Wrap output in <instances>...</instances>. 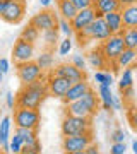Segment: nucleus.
I'll list each match as a JSON object with an SVG mask.
<instances>
[{
  "mask_svg": "<svg viewBox=\"0 0 137 154\" xmlns=\"http://www.w3.org/2000/svg\"><path fill=\"white\" fill-rule=\"evenodd\" d=\"M94 19H96V9H94L93 5H91V7H86V9H81V11L76 14V17L70 21L74 33H77V31H82L84 28H88L89 24H93Z\"/></svg>",
  "mask_w": 137,
  "mask_h": 154,
  "instance_id": "obj_13",
  "label": "nucleus"
},
{
  "mask_svg": "<svg viewBox=\"0 0 137 154\" xmlns=\"http://www.w3.org/2000/svg\"><path fill=\"white\" fill-rule=\"evenodd\" d=\"M16 132L22 137L26 147H29L34 152H41V142L38 140V132L34 128H21V127H16Z\"/></svg>",
  "mask_w": 137,
  "mask_h": 154,
  "instance_id": "obj_15",
  "label": "nucleus"
},
{
  "mask_svg": "<svg viewBox=\"0 0 137 154\" xmlns=\"http://www.w3.org/2000/svg\"><path fill=\"white\" fill-rule=\"evenodd\" d=\"M132 86H134V69L127 67V69H123L120 79H118V89L123 91V89L132 88Z\"/></svg>",
  "mask_w": 137,
  "mask_h": 154,
  "instance_id": "obj_29",
  "label": "nucleus"
},
{
  "mask_svg": "<svg viewBox=\"0 0 137 154\" xmlns=\"http://www.w3.org/2000/svg\"><path fill=\"white\" fill-rule=\"evenodd\" d=\"M120 14L122 21H123V28H137V4L122 7Z\"/></svg>",
  "mask_w": 137,
  "mask_h": 154,
  "instance_id": "obj_20",
  "label": "nucleus"
},
{
  "mask_svg": "<svg viewBox=\"0 0 137 154\" xmlns=\"http://www.w3.org/2000/svg\"><path fill=\"white\" fill-rule=\"evenodd\" d=\"M9 147H11V152L12 154H22V149H24V140L19 134H14V137H11V144H9Z\"/></svg>",
  "mask_w": 137,
  "mask_h": 154,
  "instance_id": "obj_31",
  "label": "nucleus"
},
{
  "mask_svg": "<svg viewBox=\"0 0 137 154\" xmlns=\"http://www.w3.org/2000/svg\"><path fill=\"white\" fill-rule=\"evenodd\" d=\"M99 48L103 51V55L106 57V60L113 62V60H117V58L122 55V51L125 50V43H123L122 34H111L108 39H104L103 43H99Z\"/></svg>",
  "mask_w": 137,
  "mask_h": 154,
  "instance_id": "obj_7",
  "label": "nucleus"
},
{
  "mask_svg": "<svg viewBox=\"0 0 137 154\" xmlns=\"http://www.w3.org/2000/svg\"><path fill=\"white\" fill-rule=\"evenodd\" d=\"M46 84H48V93L55 98L62 99L64 96L67 94V91L70 89V86L74 82H70L69 79L65 77H60V75H53L48 72V77H46Z\"/></svg>",
  "mask_w": 137,
  "mask_h": 154,
  "instance_id": "obj_11",
  "label": "nucleus"
},
{
  "mask_svg": "<svg viewBox=\"0 0 137 154\" xmlns=\"http://www.w3.org/2000/svg\"><path fill=\"white\" fill-rule=\"evenodd\" d=\"M86 154H101L99 152V149H98V146H96V144H91V146H89L88 149H86Z\"/></svg>",
  "mask_w": 137,
  "mask_h": 154,
  "instance_id": "obj_43",
  "label": "nucleus"
},
{
  "mask_svg": "<svg viewBox=\"0 0 137 154\" xmlns=\"http://www.w3.org/2000/svg\"><path fill=\"white\" fill-rule=\"evenodd\" d=\"M94 81L99 84H103V86H111V84L115 82L113 81V74L108 70H96L94 72Z\"/></svg>",
  "mask_w": 137,
  "mask_h": 154,
  "instance_id": "obj_30",
  "label": "nucleus"
},
{
  "mask_svg": "<svg viewBox=\"0 0 137 154\" xmlns=\"http://www.w3.org/2000/svg\"><path fill=\"white\" fill-rule=\"evenodd\" d=\"M93 7L96 9V17H103L104 14L122 11V4L118 0H96Z\"/></svg>",
  "mask_w": 137,
  "mask_h": 154,
  "instance_id": "obj_18",
  "label": "nucleus"
},
{
  "mask_svg": "<svg viewBox=\"0 0 137 154\" xmlns=\"http://www.w3.org/2000/svg\"><path fill=\"white\" fill-rule=\"evenodd\" d=\"M27 154H39V152H34V151H31V152H27Z\"/></svg>",
  "mask_w": 137,
  "mask_h": 154,
  "instance_id": "obj_50",
  "label": "nucleus"
},
{
  "mask_svg": "<svg viewBox=\"0 0 137 154\" xmlns=\"http://www.w3.org/2000/svg\"><path fill=\"white\" fill-rule=\"evenodd\" d=\"M74 154H86V151H81V152H74Z\"/></svg>",
  "mask_w": 137,
  "mask_h": 154,
  "instance_id": "obj_49",
  "label": "nucleus"
},
{
  "mask_svg": "<svg viewBox=\"0 0 137 154\" xmlns=\"http://www.w3.org/2000/svg\"><path fill=\"white\" fill-rule=\"evenodd\" d=\"M58 34H60V29L58 28H53V29H46V31H43L41 33V39L45 41V45H46V48H53L55 45L58 43Z\"/></svg>",
  "mask_w": 137,
  "mask_h": 154,
  "instance_id": "obj_28",
  "label": "nucleus"
},
{
  "mask_svg": "<svg viewBox=\"0 0 137 154\" xmlns=\"http://www.w3.org/2000/svg\"><path fill=\"white\" fill-rule=\"evenodd\" d=\"M132 151H134V154H137V139L132 142Z\"/></svg>",
  "mask_w": 137,
  "mask_h": 154,
  "instance_id": "obj_47",
  "label": "nucleus"
},
{
  "mask_svg": "<svg viewBox=\"0 0 137 154\" xmlns=\"http://www.w3.org/2000/svg\"><path fill=\"white\" fill-rule=\"evenodd\" d=\"M127 118H129L130 127L137 132V108H130V110L127 111Z\"/></svg>",
  "mask_w": 137,
  "mask_h": 154,
  "instance_id": "obj_36",
  "label": "nucleus"
},
{
  "mask_svg": "<svg viewBox=\"0 0 137 154\" xmlns=\"http://www.w3.org/2000/svg\"><path fill=\"white\" fill-rule=\"evenodd\" d=\"M16 65H17V69H16L17 79H19V82L22 86L34 82V81H38V79H41L45 75V72L36 63V60H29V62H24V63H16Z\"/></svg>",
  "mask_w": 137,
  "mask_h": 154,
  "instance_id": "obj_5",
  "label": "nucleus"
},
{
  "mask_svg": "<svg viewBox=\"0 0 137 154\" xmlns=\"http://www.w3.org/2000/svg\"><path fill=\"white\" fill-rule=\"evenodd\" d=\"M39 36H41V31H39L38 28H34L33 24H27L26 28H22L21 31V36L19 38L24 39V41H27V43H36L39 39Z\"/></svg>",
  "mask_w": 137,
  "mask_h": 154,
  "instance_id": "obj_26",
  "label": "nucleus"
},
{
  "mask_svg": "<svg viewBox=\"0 0 137 154\" xmlns=\"http://www.w3.org/2000/svg\"><path fill=\"white\" fill-rule=\"evenodd\" d=\"M62 137L69 135H79V134H89L93 132V120L84 118V116H74V115H64L60 123Z\"/></svg>",
  "mask_w": 137,
  "mask_h": 154,
  "instance_id": "obj_3",
  "label": "nucleus"
},
{
  "mask_svg": "<svg viewBox=\"0 0 137 154\" xmlns=\"http://www.w3.org/2000/svg\"><path fill=\"white\" fill-rule=\"evenodd\" d=\"M120 93H122V99H123V103H130L132 99H134V96H135V93H134V86H132V88L123 89V91H120Z\"/></svg>",
  "mask_w": 137,
  "mask_h": 154,
  "instance_id": "obj_38",
  "label": "nucleus"
},
{
  "mask_svg": "<svg viewBox=\"0 0 137 154\" xmlns=\"http://www.w3.org/2000/svg\"><path fill=\"white\" fill-rule=\"evenodd\" d=\"M0 70L4 72L5 75L11 72V62L7 60V58H0Z\"/></svg>",
  "mask_w": 137,
  "mask_h": 154,
  "instance_id": "obj_42",
  "label": "nucleus"
},
{
  "mask_svg": "<svg viewBox=\"0 0 137 154\" xmlns=\"http://www.w3.org/2000/svg\"><path fill=\"white\" fill-rule=\"evenodd\" d=\"M122 4V7H125V5H134V4H137V0H118Z\"/></svg>",
  "mask_w": 137,
  "mask_h": 154,
  "instance_id": "obj_45",
  "label": "nucleus"
},
{
  "mask_svg": "<svg viewBox=\"0 0 137 154\" xmlns=\"http://www.w3.org/2000/svg\"><path fill=\"white\" fill-rule=\"evenodd\" d=\"M4 77H5V74H4V72L0 70V84L4 82Z\"/></svg>",
  "mask_w": 137,
  "mask_h": 154,
  "instance_id": "obj_48",
  "label": "nucleus"
},
{
  "mask_svg": "<svg viewBox=\"0 0 137 154\" xmlns=\"http://www.w3.org/2000/svg\"><path fill=\"white\" fill-rule=\"evenodd\" d=\"M91 2H93V4H94V2H96V0H91Z\"/></svg>",
  "mask_w": 137,
  "mask_h": 154,
  "instance_id": "obj_53",
  "label": "nucleus"
},
{
  "mask_svg": "<svg viewBox=\"0 0 137 154\" xmlns=\"http://www.w3.org/2000/svg\"><path fill=\"white\" fill-rule=\"evenodd\" d=\"M125 151H127L125 142L111 144V147H110V154H125Z\"/></svg>",
  "mask_w": 137,
  "mask_h": 154,
  "instance_id": "obj_37",
  "label": "nucleus"
},
{
  "mask_svg": "<svg viewBox=\"0 0 137 154\" xmlns=\"http://www.w3.org/2000/svg\"><path fill=\"white\" fill-rule=\"evenodd\" d=\"M14 125L21 127V128H34L38 130L39 123H41V115L39 110H29V108H19L17 106L14 110Z\"/></svg>",
  "mask_w": 137,
  "mask_h": 154,
  "instance_id": "obj_4",
  "label": "nucleus"
},
{
  "mask_svg": "<svg viewBox=\"0 0 137 154\" xmlns=\"http://www.w3.org/2000/svg\"><path fill=\"white\" fill-rule=\"evenodd\" d=\"M86 60H88V63L93 67V69H98V70H106V67H108V63H110V62L106 60V57L103 55V51H101L99 46L89 50L88 55H86Z\"/></svg>",
  "mask_w": 137,
  "mask_h": 154,
  "instance_id": "obj_17",
  "label": "nucleus"
},
{
  "mask_svg": "<svg viewBox=\"0 0 137 154\" xmlns=\"http://www.w3.org/2000/svg\"><path fill=\"white\" fill-rule=\"evenodd\" d=\"M103 19L106 21V24H108L110 31H111V34H122L123 33V21H122V14L120 11L118 12H110V14H104Z\"/></svg>",
  "mask_w": 137,
  "mask_h": 154,
  "instance_id": "obj_19",
  "label": "nucleus"
},
{
  "mask_svg": "<svg viewBox=\"0 0 137 154\" xmlns=\"http://www.w3.org/2000/svg\"><path fill=\"white\" fill-rule=\"evenodd\" d=\"M122 38H123L125 48L137 50V28H125L122 33Z\"/></svg>",
  "mask_w": 137,
  "mask_h": 154,
  "instance_id": "obj_27",
  "label": "nucleus"
},
{
  "mask_svg": "<svg viewBox=\"0 0 137 154\" xmlns=\"http://www.w3.org/2000/svg\"><path fill=\"white\" fill-rule=\"evenodd\" d=\"M70 2L77 7V9H79V11H81V9H86V7H91V5H93V2H91V0H70Z\"/></svg>",
  "mask_w": 137,
  "mask_h": 154,
  "instance_id": "obj_41",
  "label": "nucleus"
},
{
  "mask_svg": "<svg viewBox=\"0 0 137 154\" xmlns=\"http://www.w3.org/2000/svg\"><path fill=\"white\" fill-rule=\"evenodd\" d=\"M110 140L111 144H117V142H125V132L122 128H115L113 132L110 134Z\"/></svg>",
  "mask_w": 137,
  "mask_h": 154,
  "instance_id": "obj_35",
  "label": "nucleus"
},
{
  "mask_svg": "<svg viewBox=\"0 0 137 154\" xmlns=\"http://www.w3.org/2000/svg\"><path fill=\"white\" fill-rule=\"evenodd\" d=\"M51 4H53V0H39V5H41V9H50V7H51Z\"/></svg>",
  "mask_w": 137,
  "mask_h": 154,
  "instance_id": "obj_44",
  "label": "nucleus"
},
{
  "mask_svg": "<svg viewBox=\"0 0 137 154\" xmlns=\"http://www.w3.org/2000/svg\"><path fill=\"white\" fill-rule=\"evenodd\" d=\"M50 74L65 77V79H69L70 82L86 81V70H81V69H77V67L72 65V63H60V65H57L55 69H51Z\"/></svg>",
  "mask_w": 137,
  "mask_h": 154,
  "instance_id": "obj_12",
  "label": "nucleus"
},
{
  "mask_svg": "<svg viewBox=\"0 0 137 154\" xmlns=\"http://www.w3.org/2000/svg\"><path fill=\"white\" fill-rule=\"evenodd\" d=\"M64 154H70V152H64Z\"/></svg>",
  "mask_w": 137,
  "mask_h": 154,
  "instance_id": "obj_54",
  "label": "nucleus"
},
{
  "mask_svg": "<svg viewBox=\"0 0 137 154\" xmlns=\"http://www.w3.org/2000/svg\"><path fill=\"white\" fill-rule=\"evenodd\" d=\"M7 4H9V0H0V14H4Z\"/></svg>",
  "mask_w": 137,
  "mask_h": 154,
  "instance_id": "obj_46",
  "label": "nucleus"
},
{
  "mask_svg": "<svg viewBox=\"0 0 137 154\" xmlns=\"http://www.w3.org/2000/svg\"><path fill=\"white\" fill-rule=\"evenodd\" d=\"M58 29H60V33L64 34V36H69V38H72V34L74 33V29H72V24L70 21H67V19H58Z\"/></svg>",
  "mask_w": 137,
  "mask_h": 154,
  "instance_id": "obj_33",
  "label": "nucleus"
},
{
  "mask_svg": "<svg viewBox=\"0 0 137 154\" xmlns=\"http://www.w3.org/2000/svg\"><path fill=\"white\" fill-rule=\"evenodd\" d=\"M34 60H36V63L41 67V70H43L45 74H46V72H51V69H53V65H55V55L50 48H46L45 51H41L39 55H36Z\"/></svg>",
  "mask_w": 137,
  "mask_h": 154,
  "instance_id": "obj_22",
  "label": "nucleus"
},
{
  "mask_svg": "<svg viewBox=\"0 0 137 154\" xmlns=\"http://www.w3.org/2000/svg\"><path fill=\"white\" fill-rule=\"evenodd\" d=\"M70 63H72V65H76L77 69H81V70H86V63H88V60H86V57H84V55L77 53V55L72 57Z\"/></svg>",
  "mask_w": 137,
  "mask_h": 154,
  "instance_id": "obj_34",
  "label": "nucleus"
},
{
  "mask_svg": "<svg viewBox=\"0 0 137 154\" xmlns=\"http://www.w3.org/2000/svg\"><path fill=\"white\" fill-rule=\"evenodd\" d=\"M36 57V48H34L33 43H27L24 39H17L14 43V48H12V58L16 63H24V62L34 60Z\"/></svg>",
  "mask_w": 137,
  "mask_h": 154,
  "instance_id": "obj_10",
  "label": "nucleus"
},
{
  "mask_svg": "<svg viewBox=\"0 0 137 154\" xmlns=\"http://www.w3.org/2000/svg\"><path fill=\"white\" fill-rule=\"evenodd\" d=\"M5 103H7V108H9V110H16L17 108L16 96H14L11 91H7V94H5Z\"/></svg>",
  "mask_w": 137,
  "mask_h": 154,
  "instance_id": "obj_39",
  "label": "nucleus"
},
{
  "mask_svg": "<svg viewBox=\"0 0 137 154\" xmlns=\"http://www.w3.org/2000/svg\"><path fill=\"white\" fill-rule=\"evenodd\" d=\"M77 39H79V45H86L89 41H96V43H103L104 39H108L111 36V31H110L108 24L103 17H96L93 21V24H89L88 28H84L82 31H77L76 33Z\"/></svg>",
  "mask_w": 137,
  "mask_h": 154,
  "instance_id": "obj_2",
  "label": "nucleus"
},
{
  "mask_svg": "<svg viewBox=\"0 0 137 154\" xmlns=\"http://www.w3.org/2000/svg\"><path fill=\"white\" fill-rule=\"evenodd\" d=\"M89 89H91V84L88 81H81V82H74L70 86V89L67 91V94L62 98V103L64 105H69V103H74L77 99H81L84 94L88 93Z\"/></svg>",
  "mask_w": 137,
  "mask_h": 154,
  "instance_id": "obj_14",
  "label": "nucleus"
},
{
  "mask_svg": "<svg viewBox=\"0 0 137 154\" xmlns=\"http://www.w3.org/2000/svg\"><path fill=\"white\" fill-rule=\"evenodd\" d=\"M93 144V132L89 134H79V135H69L62 139V149L64 152H81L86 151Z\"/></svg>",
  "mask_w": 137,
  "mask_h": 154,
  "instance_id": "obj_6",
  "label": "nucleus"
},
{
  "mask_svg": "<svg viewBox=\"0 0 137 154\" xmlns=\"http://www.w3.org/2000/svg\"><path fill=\"white\" fill-rule=\"evenodd\" d=\"M134 69H137V60H135V63H134Z\"/></svg>",
  "mask_w": 137,
  "mask_h": 154,
  "instance_id": "obj_51",
  "label": "nucleus"
},
{
  "mask_svg": "<svg viewBox=\"0 0 137 154\" xmlns=\"http://www.w3.org/2000/svg\"><path fill=\"white\" fill-rule=\"evenodd\" d=\"M123 106H125V103H123L122 96H115V94H113V106H111V110L120 111V110H123Z\"/></svg>",
  "mask_w": 137,
  "mask_h": 154,
  "instance_id": "obj_40",
  "label": "nucleus"
},
{
  "mask_svg": "<svg viewBox=\"0 0 137 154\" xmlns=\"http://www.w3.org/2000/svg\"><path fill=\"white\" fill-rule=\"evenodd\" d=\"M26 16V4L24 0H9L4 14H0V19L7 24H19Z\"/></svg>",
  "mask_w": 137,
  "mask_h": 154,
  "instance_id": "obj_8",
  "label": "nucleus"
},
{
  "mask_svg": "<svg viewBox=\"0 0 137 154\" xmlns=\"http://www.w3.org/2000/svg\"><path fill=\"white\" fill-rule=\"evenodd\" d=\"M11 128H12V118L11 116H4L0 120V149L4 152H11Z\"/></svg>",
  "mask_w": 137,
  "mask_h": 154,
  "instance_id": "obj_16",
  "label": "nucleus"
},
{
  "mask_svg": "<svg viewBox=\"0 0 137 154\" xmlns=\"http://www.w3.org/2000/svg\"><path fill=\"white\" fill-rule=\"evenodd\" d=\"M72 46H74V39L65 36V38L58 41V55L60 57H67L72 51Z\"/></svg>",
  "mask_w": 137,
  "mask_h": 154,
  "instance_id": "obj_32",
  "label": "nucleus"
},
{
  "mask_svg": "<svg viewBox=\"0 0 137 154\" xmlns=\"http://www.w3.org/2000/svg\"><path fill=\"white\" fill-rule=\"evenodd\" d=\"M98 96H99V105L103 106V110L110 111L113 106V93H111V86H98Z\"/></svg>",
  "mask_w": 137,
  "mask_h": 154,
  "instance_id": "obj_23",
  "label": "nucleus"
},
{
  "mask_svg": "<svg viewBox=\"0 0 137 154\" xmlns=\"http://www.w3.org/2000/svg\"><path fill=\"white\" fill-rule=\"evenodd\" d=\"M0 154H5V152H4V151H2V149H0Z\"/></svg>",
  "mask_w": 137,
  "mask_h": 154,
  "instance_id": "obj_52",
  "label": "nucleus"
},
{
  "mask_svg": "<svg viewBox=\"0 0 137 154\" xmlns=\"http://www.w3.org/2000/svg\"><path fill=\"white\" fill-rule=\"evenodd\" d=\"M29 24H33L34 28H38L41 33L46 31V29H53V28H58V17L51 9H43L41 12L34 14L31 17Z\"/></svg>",
  "mask_w": 137,
  "mask_h": 154,
  "instance_id": "obj_9",
  "label": "nucleus"
},
{
  "mask_svg": "<svg viewBox=\"0 0 137 154\" xmlns=\"http://www.w3.org/2000/svg\"><path fill=\"white\" fill-rule=\"evenodd\" d=\"M57 9H58V14H60L62 19H67V21H72L79 12V9L70 0H57Z\"/></svg>",
  "mask_w": 137,
  "mask_h": 154,
  "instance_id": "obj_21",
  "label": "nucleus"
},
{
  "mask_svg": "<svg viewBox=\"0 0 137 154\" xmlns=\"http://www.w3.org/2000/svg\"><path fill=\"white\" fill-rule=\"evenodd\" d=\"M46 77L48 75H43L41 79L31 84H26L19 89V93L16 94V103L19 108H29V110H39L41 108L45 98L50 94Z\"/></svg>",
  "mask_w": 137,
  "mask_h": 154,
  "instance_id": "obj_1",
  "label": "nucleus"
},
{
  "mask_svg": "<svg viewBox=\"0 0 137 154\" xmlns=\"http://www.w3.org/2000/svg\"><path fill=\"white\" fill-rule=\"evenodd\" d=\"M65 113L67 115H74V116H84V118H93V115L89 113V110L82 105L81 99H77L74 103L65 105Z\"/></svg>",
  "mask_w": 137,
  "mask_h": 154,
  "instance_id": "obj_24",
  "label": "nucleus"
},
{
  "mask_svg": "<svg viewBox=\"0 0 137 154\" xmlns=\"http://www.w3.org/2000/svg\"><path fill=\"white\" fill-rule=\"evenodd\" d=\"M137 60V50H130V48H125L122 51V55L117 58V65L120 69H127V67H132Z\"/></svg>",
  "mask_w": 137,
  "mask_h": 154,
  "instance_id": "obj_25",
  "label": "nucleus"
}]
</instances>
